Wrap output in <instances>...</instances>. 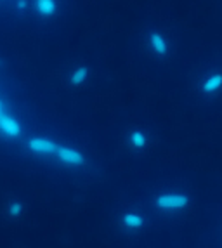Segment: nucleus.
<instances>
[{
  "mask_svg": "<svg viewBox=\"0 0 222 248\" xmlns=\"http://www.w3.org/2000/svg\"><path fill=\"white\" fill-rule=\"evenodd\" d=\"M155 205L161 212H179V210H184L190 205V198L184 193L167 191V193H160L155 198Z\"/></svg>",
  "mask_w": 222,
  "mask_h": 248,
  "instance_id": "obj_1",
  "label": "nucleus"
},
{
  "mask_svg": "<svg viewBox=\"0 0 222 248\" xmlns=\"http://www.w3.org/2000/svg\"><path fill=\"white\" fill-rule=\"evenodd\" d=\"M0 134L11 139H17L21 136V125L11 113L7 111L4 101L0 99Z\"/></svg>",
  "mask_w": 222,
  "mask_h": 248,
  "instance_id": "obj_2",
  "label": "nucleus"
},
{
  "mask_svg": "<svg viewBox=\"0 0 222 248\" xmlns=\"http://www.w3.org/2000/svg\"><path fill=\"white\" fill-rule=\"evenodd\" d=\"M58 142L49 139V137H42L35 136L30 137L28 142H26V148L35 155H40V156H54L56 151H58Z\"/></svg>",
  "mask_w": 222,
  "mask_h": 248,
  "instance_id": "obj_3",
  "label": "nucleus"
},
{
  "mask_svg": "<svg viewBox=\"0 0 222 248\" xmlns=\"http://www.w3.org/2000/svg\"><path fill=\"white\" fill-rule=\"evenodd\" d=\"M54 156L58 158L61 163L68 167H82L85 165V156L80 153L77 148H71V146H58V151Z\"/></svg>",
  "mask_w": 222,
  "mask_h": 248,
  "instance_id": "obj_4",
  "label": "nucleus"
},
{
  "mask_svg": "<svg viewBox=\"0 0 222 248\" xmlns=\"http://www.w3.org/2000/svg\"><path fill=\"white\" fill-rule=\"evenodd\" d=\"M149 47L158 58H165L169 54V42L161 31H151L149 33Z\"/></svg>",
  "mask_w": 222,
  "mask_h": 248,
  "instance_id": "obj_5",
  "label": "nucleus"
},
{
  "mask_svg": "<svg viewBox=\"0 0 222 248\" xmlns=\"http://www.w3.org/2000/svg\"><path fill=\"white\" fill-rule=\"evenodd\" d=\"M222 89V73H212L208 75L205 80L202 82V92L206 95L210 94H215Z\"/></svg>",
  "mask_w": 222,
  "mask_h": 248,
  "instance_id": "obj_6",
  "label": "nucleus"
},
{
  "mask_svg": "<svg viewBox=\"0 0 222 248\" xmlns=\"http://www.w3.org/2000/svg\"><path fill=\"white\" fill-rule=\"evenodd\" d=\"M37 13L44 17H50L58 13V2L56 0H35Z\"/></svg>",
  "mask_w": 222,
  "mask_h": 248,
  "instance_id": "obj_7",
  "label": "nucleus"
},
{
  "mask_svg": "<svg viewBox=\"0 0 222 248\" xmlns=\"http://www.w3.org/2000/svg\"><path fill=\"white\" fill-rule=\"evenodd\" d=\"M122 226L136 231V229H141L144 226V217L141 214H136V212H128L122 217Z\"/></svg>",
  "mask_w": 222,
  "mask_h": 248,
  "instance_id": "obj_8",
  "label": "nucleus"
},
{
  "mask_svg": "<svg viewBox=\"0 0 222 248\" xmlns=\"http://www.w3.org/2000/svg\"><path fill=\"white\" fill-rule=\"evenodd\" d=\"M87 80H89V68L87 66H77L70 73L68 82H70L71 85H75V87H79V85H83Z\"/></svg>",
  "mask_w": 222,
  "mask_h": 248,
  "instance_id": "obj_9",
  "label": "nucleus"
},
{
  "mask_svg": "<svg viewBox=\"0 0 222 248\" xmlns=\"http://www.w3.org/2000/svg\"><path fill=\"white\" fill-rule=\"evenodd\" d=\"M128 144H130V148H134V149L146 148V144H148V136H146L143 130L136 128V130H132V132L128 134Z\"/></svg>",
  "mask_w": 222,
  "mask_h": 248,
  "instance_id": "obj_10",
  "label": "nucleus"
},
{
  "mask_svg": "<svg viewBox=\"0 0 222 248\" xmlns=\"http://www.w3.org/2000/svg\"><path fill=\"white\" fill-rule=\"evenodd\" d=\"M23 210H25V207H23V203L21 202H11L7 205V215L9 217H13V219L21 217V215H23Z\"/></svg>",
  "mask_w": 222,
  "mask_h": 248,
  "instance_id": "obj_11",
  "label": "nucleus"
},
{
  "mask_svg": "<svg viewBox=\"0 0 222 248\" xmlns=\"http://www.w3.org/2000/svg\"><path fill=\"white\" fill-rule=\"evenodd\" d=\"M26 7H28V0H17L16 2V9L17 11H21V13L26 11Z\"/></svg>",
  "mask_w": 222,
  "mask_h": 248,
  "instance_id": "obj_12",
  "label": "nucleus"
}]
</instances>
